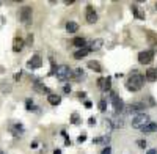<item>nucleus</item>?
Segmentation results:
<instances>
[{
	"mask_svg": "<svg viewBox=\"0 0 157 154\" xmlns=\"http://www.w3.org/2000/svg\"><path fill=\"white\" fill-rule=\"evenodd\" d=\"M143 83H145V77H143L141 74H138V72H134V74L127 79L126 88L129 90V91L135 93V91H140V90L143 88Z\"/></svg>",
	"mask_w": 157,
	"mask_h": 154,
	"instance_id": "1",
	"label": "nucleus"
},
{
	"mask_svg": "<svg viewBox=\"0 0 157 154\" xmlns=\"http://www.w3.org/2000/svg\"><path fill=\"white\" fill-rule=\"evenodd\" d=\"M148 123H151L149 115H146V113H138V115H135L134 120H132V127H135V129H141V127L146 126Z\"/></svg>",
	"mask_w": 157,
	"mask_h": 154,
	"instance_id": "2",
	"label": "nucleus"
},
{
	"mask_svg": "<svg viewBox=\"0 0 157 154\" xmlns=\"http://www.w3.org/2000/svg\"><path fill=\"white\" fill-rule=\"evenodd\" d=\"M55 75H57L58 80H68V79H71V75H72V69L68 65H60V66H57Z\"/></svg>",
	"mask_w": 157,
	"mask_h": 154,
	"instance_id": "3",
	"label": "nucleus"
},
{
	"mask_svg": "<svg viewBox=\"0 0 157 154\" xmlns=\"http://www.w3.org/2000/svg\"><path fill=\"white\" fill-rule=\"evenodd\" d=\"M32 14H33L32 6H22L19 10V21L22 24H30L32 22Z\"/></svg>",
	"mask_w": 157,
	"mask_h": 154,
	"instance_id": "4",
	"label": "nucleus"
},
{
	"mask_svg": "<svg viewBox=\"0 0 157 154\" xmlns=\"http://www.w3.org/2000/svg\"><path fill=\"white\" fill-rule=\"evenodd\" d=\"M154 58V50H143L138 54V63L140 65H149Z\"/></svg>",
	"mask_w": 157,
	"mask_h": 154,
	"instance_id": "5",
	"label": "nucleus"
},
{
	"mask_svg": "<svg viewBox=\"0 0 157 154\" xmlns=\"http://www.w3.org/2000/svg\"><path fill=\"white\" fill-rule=\"evenodd\" d=\"M110 99H112V104H113V109H115V112L116 113H121L123 110H124V102H123V99H120L116 96V93H110Z\"/></svg>",
	"mask_w": 157,
	"mask_h": 154,
	"instance_id": "6",
	"label": "nucleus"
},
{
	"mask_svg": "<svg viewBox=\"0 0 157 154\" xmlns=\"http://www.w3.org/2000/svg\"><path fill=\"white\" fill-rule=\"evenodd\" d=\"M85 19H86L88 24H96L98 22V14H96L94 8L91 6V5H88L86 10H85Z\"/></svg>",
	"mask_w": 157,
	"mask_h": 154,
	"instance_id": "7",
	"label": "nucleus"
},
{
	"mask_svg": "<svg viewBox=\"0 0 157 154\" xmlns=\"http://www.w3.org/2000/svg\"><path fill=\"white\" fill-rule=\"evenodd\" d=\"M41 66H43V58L39 57V55H33L27 61V68L29 69H38V68H41Z\"/></svg>",
	"mask_w": 157,
	"mask_h": 154,
	"instance_id": "8",
	"label": "nucleus"
},
{
	"mask_svg": "<svg viewBox=\"0 0 157 154\" xmlns=\"http://www.w3.org/2000/svg\"><path fill=\"white\" fill-rule=\"evenodd\" d=\"M98 87H99V90H102V91H110L112 79L110 77H101V79L98 80Z\"/></svg>",
	"mask_w": 157,
	"mask_h": 154,
	"instance_id": "9",
	"label": "nucleus"
},
{
	"mask_svg": "<svg viewBox=\"0 0 157 154\" xmlns=\"http://www.w3.org/2000/svg\"><path fill=\"white\" fill-rule=\"evenodd\" d=\"M145 109H146V106L143 104V102H134V104H130L127 107V112L129 113H143Z\"/></svg>",
	"mask_w": 157,
	"mask_h": 154,
	"instance_id": "10",
	"label": "nucleus"
},
{
	"mask_svg": "<svg viewBox=\"0 0 157 154\" xmlns=\"http://www.w3.org/2000/svg\"><path fill=\"white\" fill-rule=\"evenodd\" d=\"M24 46H25V41L22 40V38L16 36L14 41H13V50H14V52H21V50L24 49Z\"/></svg>",
	"mask_w": 157,
	"mask_h": 154,
	"instance_id": "11",
	"label": "nucleus"
},
{
	"mask_svg": "<svg viewBox=\"0 0 157 154\" xmlns=\"http://www.w3.org/2000/svg\"><path fill=\"white\" fill-rule=\"evenodd\" d=\"M33 88H35V91H38V93H49L50 94V90L47 87H44V83H41L39 80H36L33 83Z\"/></svg>",
	"mask_w": 157,
	"mask_h": 154,
	"instance_id": "12",
	"label": "nucleus"
},
{
	"mask_svg": "<svg viewBox=\"0 0 157 154\" xmlns=\"http://www.w3.org/2000/svg\"><path fill=\"white\" fill-rule=\"evenodd\" d=\"M145 77H146V80H149V82H157V69L149 68V69L146 71Z\"/></svg>",
	"mask_w": 157,
	"mask_h": 154,
	"instance_id": "13",
	"label": "nucleus"
},
{
	"mask_svg": "<svg viewBox=\"0 0 157 154\" xmlns=\"http://www.w3.org/2000/svg\"><path fill=\"white\" fill-rule=\"evenodd\" d=\"M86 66H88L91 71H94V72H102V66H101V63H99V61L91 60V61L86 63Z\"/></svg>",
	"mask_w": 157,
	"mask_h": 154,
	"instance_id": "14",
	"label": "nucleus"
},
{
	"mask_svg": "<svg viewBox=\"0 0 157 154\" xmlns=\"http://www.w3.org/2000/svg\"><path fill=\"white\" fill-rule=\"evenodd\" d=\"M155 131H157V124H155V123H148L146 126L141 127V132H143V134H152V132H155Z\"/></svg>",
	"mask_w": 157,
	"mask_h": 154,
	"instance_id": "15",
	"label": "nucleus"
},
{
	"mask_svg": "<svg viewBox=\"0 0 157 154\" xmlns=\"http://www.w3.org/2000/svg\"><path fill=\"white\" fill-rule=\"evenodd\" d=\"M90 54V49L88 47H83V49H78L77 52L74 54V58L75 60H82V58H85L86 55Z\"/></svg>",
	"mask_w": 157,
	"mask_h": 154,
	"instance_id": "16",
	"label": "nucleus"
},
{
	"mask_svg": "<svg viewBox=\"0 0 157 154\" xmlns=\"http://www.w3.org/2000/svg\"><path fill=\"white\" fill-rule=\"evenodd\" d=\"M47 101H49V104L50 106H58L60 102H61V96H58V94H49L47 96Z\"/></svg>",
	"mask_w": 157,
	"mask_h": 154,
	"instance_id": "17",
	"label": "nucleus"
},
{
	"mask_svg": "<svg viewBox=\"0 0 157 154\" xmlns=\"http://www.w3.org/2000/svg\"><path fill=\"white\" fill-rule=\"evenodd\" d=\"M72 46H75V47H80V49H83V47L86 46V41H85V38H80V36L74 38V40H72Z\"/></svg>",
	"mask_w": 157,
	"mask_h": 154,
	"instance_id": "18",
	"label": "nucleus"
},
{
	"mask_svg": "<svg viewBox=\"0 0 157 154\" xmlns=\"http://www.w3.org/2000/svg\"><path fill=\"white\" fill-rule=\"evenodd\" d=\"M77 30H78V24H77V22L69 21V22L66 24V32H68V33H75Z\"/></svg>",
	"mask_w": 157,
	"mask_h": 154,
	"instance_id": "19",
	"label": "nucleus"
},
{
	"mask_svg": "<svg viewBox=\"0 0 157 154\" xmlns=\"http://www.w3.org/2000/svg\"><path fill=\"white\" fill-rule=\"evenodd\" d=\"M82 77H85V74H83L82 68H77V69H74V71H72V75H71V79H74V80H80Z\"/></svg>",
	"mask_w": 157,
	"mask_h": 154,
	"instance_id": "20",
	"label": "nucleus"
},
{
	"mask_svg": "<svg viewBox=\"0 0 157 154\" xmlns=\"http://www.w3.org/2000/svg\"><path fill=\"white\" fill-rule=\"evenodd\" d=\"M102 44H104V41L101 40V38H99V40H94L93 43H91V46L88 47V49H90V52H91V50H99V49L102 47Z\"/></svg>",
	"mask_w": 157,
	"mask_h": 154,
	"instance_id": "21",
	"label": "nucleus"
},
{
	"mask_svg": "<svg viewBox=\"0 0 157 154\" xmlns=\"http://www.w3.org/2000/svg\"><path fill=\"white\" fill-rule=\"evenodd\" d=\"M11 132L14 134V135H21L24 132V127L22 124H16V126H11Z\"/></svg>",
	"mask_w": 157,
	"mask_h": 154,
	"instance_id": "22",
	"label": "nucleus"
},
{
	"mask_svg": "<svg viewBox=\"0 0 157 154\" xmlns=\"http://www.w3.org/2000/svg\"><path fill=\"white\" fill-rule=\"evenodd\" d=\"M110 123H112V127H123L124 126V123H123V118H113V120H110Z\"/></svg>",
	"mask_w": 157,
	"mask_h": 154,
	"instance_id": "23",
	"label": "nucleus"
},
{
	"mask_svg": "<svg viewBox=\"0 0 157 154\" xmlns=\"http://www.w3.org/2000/svg\"><path fill=\"white\" fill-rule=\"evenodd\" d=\"M130 10H132L134 16H137L138 19H145V14H141V13H138V8H137L135 5H132V8H130Z\"/></svg>",
	"mask_w": 157,
	"mask_h": 154,
	"instance_id": "24",
	"label": "nucleus"
},
{
	"mask_svg": "<svg viewBox=\"0 0 157 154\" xmlns=\"http://www.w3.org/2000/svg\"><path fill=\"white\" fill-rule=\"evenodd\" d=\"M98 107H99V110H101V112H105V110H107V101H105V99H102V101H99V104H98Z\"/></svg>",
	"mask_w": 157,
	"mask_h": 154,
	"instance_id": "25",
	"label": "nucleus"
},
{
	"mask_svg": "<svg viewBox=\"0 0 157 154\" xmlns=\"http://www.w3.org/2000/svg\"><path fill=\"white\" fill-rule=\"evenodd\" d=\"M71 123H72V124H78V123H80L78 113H72V117H71Z\"/></svg>",
	"mask_w": 157,
	"mask_h": 154,
	"instance_id": "26",
	"label": "nucleus"
},
{
	"mask_svg": "<svg viewBox=\"0 0 157 154\" xmlns=\"http://www.w3.org/2000/svg\"><path fill=\"white\" fill-rule=\"evenodd\" d=\"M137 145L140 148H143V149H146V142H145V140H137Z\"/></svg>",
	"mask_w": 157,
	"mask_h": 154,
	"instance_id": "27",
	"label": "nucleus"
},
{
	"mask_svg": "<svg viewBox=\"0 0 157 154\" xmlns=\"http://www.w3.org/2000/svg\"><path fill=\"white\" fill-rule=\"evenodd\" d=\"M101 154H112V148H110V146H105V148L102 149Z\"/></svg>",
	"mask_w": 157,
	"mask_h": 154,
	"instance_id": "28",
	"label": "nucleus"
},
{
	"mask_svg": "<svg viewBox=\"0 0 157 154\" xmlns=\"http://www.w3.org/2000/svg\"><path fill=\"white\" fill-rule=\"evenodd\" d=\"M88 124H90V126H94V124H96V118H94V117H91V118L88 120Z\"/></svg>",
	"mask_w": 157,
	"mask_h": 154,
	"instance_id": "29",
	"label": "nucleus"
},
{
	"mask_svg": "<svg viewBox=\"0 0 157 154\" xmlns=\"http://www.w3.org/2000/svg\"><path fill=\"white\" fill-rule=\"evenodd\" d=\"M77 140H78V143H83V142H85V140H86V135L83 134V135H80V137H78Z\"/></svg>",
	"mask_w": 157,
	"mask_h": 154,
	"instance_id": "30",
	"label": "nucleus"
},
{
	"mask_svg": "<svg viewBox=\"0 0 157 154\" xmlns=\"http://www.w3.org/2000/svg\"><path fill=\"white\" fill-rule=\"evenodd\" d=\"M27 44H33V35H32V33H30L29 38H27Z\"/></svg>",
	"mask_w": 157,
	"mask_h": 154,
	"instance_id": "31",
	"label": "nucleus"
},
{
	"mask_svg": "<svg viewBox=\"0 0 157 154\" xmlns=\"http://www.w3.org/2000/svg\"><path fill=\"white\" fill-rule=\"evenodd\" d=\"M77 96L80 98V99H83V98L86 96V93H85V91H78V93H77Z\"/></svg>",
	"mask_w": 157,
	"mask_h": 154,
	"instance_id": "32",
	"label": "nucleus"
},
{
	"mask_svg": "<svg viewBox=\"0 0 157 154\" xmlns=\"http://www.w3.org/2000/svg\"><path fill=\"white\" fill-rule=\"evenodd\" d=\"M63 91H64V93H71V87H69V85H66V87L63 88Z\"/></svg>",
	"mask_w": 157,
	"mask_h": 154,
	"instance_id": "33",
	"label": "nucleus"
},
{
	"mask_svg": "<svg viewBox=\"0 0 157 154\" xmlns=\"http://www.w3.org/2000/svg\"><path fill=\"white\" fill-rule=\"evenodd\" d=\"M21 75H22L21 72H16V74H14V80H19V79H21Z\"/></svg>",
	"mask_w": 157,
	"mask_h": 154,
	"instance_id": "34",
	"label": "nucleus"
},
{
	"mask_svg": "<svg viewBox=\"0 0 157 154\" xmlns=\"http://www.w3.org/2000/svg\"><path fill=\"white\" fill-rule=\"evenodd\" d=\"M74 0H64V5H72Z\"/></svg>",
	"mask_w": 157,
	"mask_h": 154,
	"instance_id": "35",
	"label": "nucleus"
},
{
	"mask_svg": "<svg viewBox=\"0 0 157 154\" xmlns=\"http://www.w3.org/2000/svg\"><path fill=\"white\" fill-rule=\"evenodd\" d=\"M91 106H93V104H91V102H90V101H86V102H85V107H86V109H90Z\"/></svg>",
	"mask_w": 157,
	"mask_h": 154,
	"instance_id": "36",
	"label": "nucleus"
},
{
	"mask_svg": "<svg viewBox=\"0 0 157 154\" xmlns=\"http://www.w3.org/2000/svg\"><path fill=\"white\" fill-rule=\"evenodd\" d=\"M146 154H157V149H149Z\"/></svg>",
	"mask_w": 157,
	"mask_h": 154,
	"instance_id": "37",
	"label": "nucleus"
},
{
	"mask_svg": "<svg viewBox=\"0 0 157 154\" xmlns=\"http://www.w3.org/2000/svg\"><path fill=\"white\" fill-rule=\"evenodd\" d=\"M54 154H61V151H60V149H55V151H54Z\"/></svg>",
	"mask_w": 157,
	"mask_h": 154,
	"instance_id": "38",
	"label": "nucleus"
},
{
	"mask_svg": "<svg viewBox=\"0 0 157 154\" xmlns=\"http://www.w3.org/2000/svg\"><path fill=\"white\" fill-rule=\"evenodd\" d=\"M152 44H154V49L157 50V41H155V43H152Z\"/></svg>",
	"mask_w": 157,
	"mask_h": 154,
	"instance_id": "39",
	"label": "nucleus"
},
{
	"mask_svg": "<svg viewBox=\"0 0 157 154\" xmlns=\"http://www.w3.org/2000/svg\"><path fill=\"white\" fill-rule=\"evenodd\" d=\"M155 10H157V3H155Z\"/></svg>",
	"mask_w": 157,
	"mask_h": 154,
	"instance_id": "40",
	"label": "nucleus"
},
{
	"mask_svg": "<svg viewBox=\"0 0 157 154\" xmlns=\"http://www.w3.org/2000/svg\"><path fill=\"white\" fill-rule=\"evenodd\" d=\"M0 154H3V152H2V151H0Z\"/></svg>",
	"mask_w": 157,
	"mask_h": 154,
	"instance_id": "41",
	"label": "nucleus"
},
{
	"mask_svg": "<svg viewBox=\"0 0 157 154\" xmlns=\"http://www.w3.org/2000/svg\"><path fill=\"white\" fill-rule=\"evenodd\" d=\"M0 3H2V2H0Z\"/></svg>",
	"mask_w": 157,
	"mask_h": 154,
	"instance_id": "42",
	"label": "nucleus"
}]
</instances>
